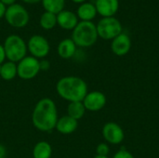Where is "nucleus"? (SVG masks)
I'll use <instances>...</instances> for the list:
<instances>
[{"instance_id": "f257e3e1", "label": "nucleus", "mask_w": 159, "mask_h": 158, "mask_svg": "<svg viewBox=\"0 0 159 158\" xmlns=\"http://www.w3.org/2000/svg\"><path fill=\"white\" fill-rule=\"evenodd\" d=\"M58 113L55 102L49 98L40 100L33 112L34 126L41 131H50L55 129L58 121Z\"/></svg>"}, {"instance_id": "f03ea898", "label": "nucleus", "mask_w": 159, "mask_h": 158, "mask_svg": "<svg viewBox=\"0 0 159 158\" xmlns=\"http://www.w3.org/2000/svg\"><path fill=\"white\" fill-rule=\"evenodd\" d=\"M57 93L65 101L83 102L88 94L87 83L77 76H66L60 79L56 85Z\"/></svg>"}, {"instance_id": "7ed1b4c3", "label": "nucleus", "mask_w": 159, "mask_h": 158, "mask_svg": "<svg viewBox=\"0 0 159 158\" xmlns=\"http://www.w3.org/2000/svg\"><path fill=\"white\" fill-rule=\"evenodd\" d=\"M97 27L92 21H80L77 23L72 33V40L76 47H89L93 46L98 39Z\"/></svg>"}, {"instance_id": "20e7f679", "label": "nucleus", "mask_w": 159, "mask_h": 158, "mask_svg": "<svg viewBox=\"0 0 159 158\" xmlns=\"http://www.w3.org/2000/svg\"><path fill=\"white\" fill-rule=\"evenodd\" d=\"M3 47L6 53V58H7L9 61L16 63L26 57L27 45L24 40L17 34L8 35L5 40Z\"/></svg>"}, {"instance_id": "39448f33", "label": "nucleus", "mask_w": 159, "mask_h": 158, "mask_svg": "<svg viewBox=\"0 0 159 158\" xmlns=\"http://www.w3.org/2000/svg\"><path fill=\"white\" fill-rule=\"evenodd\" d=\"M96 27L98 35L104 40H113L123 33L121 22L115 17L102 18L98 22Z\"/></svg>"}, {"instance_id": "423d86ee", "label": "nucleus", "mask_w": 159, "mask_h": 158, "mask_svg": "<svg viewBox=\"0 0 159 158\" xmlns=\"http://www.w3.org/2000/svg\"><path fill=\"white\" fill-rule=\"evenodd\" d=\"M7 22L15 28L25 27L30 20V15L27 9L20 4H13L7 7L5 13Z\"/></svg>"}, {"instance_id": "0eeeda50", "label": "nucleus", "mask_w": 159, "mask_h": 158, "mask_svg": "<svg viewBox=\"0 0 159 158\" xmlns=\"http://www.w3.org/2000/svg\"><path fill=\"white\" fill-rule=\"evenodd\" d=\"M39 71V61L33 56L24 57L17 65V75L24 80H29L35 77Z\"/></svg>"}, {"instance_id": "6e6552de", "label": "nucleus", "mask_w": 159, "mask_h": 158, "mask_svg": "<svg viewBox=\"0 0 159 158\" xmlns=\"http://www.w3.org/2000/svg\"><path fill=\"white\" fill-rule=\"evenodd\" d=\"M48 41L42 35H33L27 44V49L30 51L33 57L36 59H41L46 57L49 52Z\"/></svg>"}, {"instance_id": "1a4fd4ad", "label": "nucleus", "mask_w": 159, "mask_h": 158, "mask_svg": "<svg viewBox=\"0 0 159 158\" xmlns=\"http://www.w3.org/2000/svg\"><path fill=\"white\" fill-rule=\"evenodd\" d=\"M102 136L110 144H120L125 138L123 129L115 122H108L102 128Z\"/></svg>"}, {"instance_id": "9d476101", "label": "nucleus", "mask_w": 159, "mask_h": 158, "mask_svg": "<svg viewBox=\"0 0 159 158\" xmlns=\"http://www.w3.org/2000/svg\"><path fill=\"white\" fill-rule=\"evenodd\" d=\"M107 99L106 96L101 91H91L88 92L86 97L83 100V104L86 110L91 112H97L102 110L106 104Z\"/></svg>"}, {"instance_id": "9b49d317", "label": "nucleus", "mask_w": 159, "mask_h": 158, "mask_svg": "<svg viewBox=\"0 0 159 158\" xmlns=\"http://www.w3.org/2000/svg\"><path fill=\"white\" fill-rule=\"evenodd\" d=\"M131 48V40L130 37L125 34L121 33L116 38L112 40L111 43V49L113 53L116 56H125L127 55Z\"/></svg>"}, {"instance_id": "f8f14e48", "label": "nucleus", "mask_w": 159, "mask_h": 158, "mask_svg": "<svg viewBox=\"0 0 159 158\" xmlns=\"http://www.w3.org/2000/svg\"><path fill=\"white\" fill-rule=\"evenodd\" d=\"M95 7L97 13H99L102 18L114 17L119 8L118 0H96Z\"/></svg>"}, {"instance_id": "ddd939ff", "label": "nucleus", "mask_w": 159, "mask_h": 158, "mask_svg": "<svg viewBox=\"0 0 159 158\" xmlns=\"http://www.w3.org/2000/svg\"><path fill=\"white\" fill-rule=\"evenodd\" d=\"M78 23L77 15L71 10L63 9L57 14V24L64 30H74Z\"/></svg>"}, {"instance_id": "4468645a", "label": "nucleus", "mask_w": 159, "mask_h": 158, "mask_svg": "<svg viewBox=\"0 0 159 158\" xmlns=\"http://www.w3.org/2000/svg\"><path fill=\"white\" fill-rule=\"evenodd\" d=\"M78 127L77 120L72 118L69 115H64L58 119L55 129L62 134H71L73 133Z\"/></svg>"}, {"instance_id": "2eb2a0df", "label": "nucleus", "mask_w": 159, "mask_h": 158, "mask_svg": "<svg viewBox=\"0 0 159 158\" xmlns=\"http://www.w3.org/2000/svg\"><path fill=\"white\" fill-rule=\"evenodd\" d=\"M76 13L82 21H91L97 15V9L94 4L84 2L78 7Z\"/></svg>"}, {"instance_id": "dca6fc26", "label": "nucleus", "mask_w": 159, "mask_h": 158, "mask_svg": "<svg viewBox=\"0 0 159 158\" xmlns=\"http://www.w3.org/2000/svg\"><path fill=\"white\" fill-rule=\"evenodd\" d=\"M58 54L62 59H70L76 52V45L72 38H65L60 42L57 48Z\"/></svg>"}, {"instance_id": "f3484780", "label": "nucleus", "mask_w": 159, "mask_h": 158, "mask_svg": "<svg viewBox=\"0 0 159 158\" xmlns=\"http://www.w3.org/2000/svg\"><path fill=\"white\" fill-rule=\"evenodd\" d=\"M67 115L78 121L84 116L86 113V108L82 102H73L69 103L67 107Z\"/></svg>"}, {"instance_id": "a211bd4d", "label": "nucleus", "mask_w": 159, "mask_h": 158, "mask_svg": "<svg viewBox=\"0 0 159 158\" xmlns=\"http://www.w3.org/2000/svg\"><path fill=\"white\" fill-rule=\"evenodd\" d=\"M51 154H52L51 145L47 142H38L37 144H35L33 151L34 158H50Z\"/></svg>"}, {"instance_id": "6ab92c4d", "label": "nucleus", "mask_w": 159, "mask_h": 158, "mask_svg": "<svg viewBox=\"0 0 159 158\" xmlns=\"http://www.w3.org/2000/svg\"><path fill=\"white\" fill-rule=\"evenodd\" d=\"M17 75V65L15 62L7 61L0 66V76L4 80H11Z\"/></svg>"}, {"instance_id": "aec40b11", "label": "nucleus", "mask_w": 159, "mask_h": 158, "mask_svg": "<svg viewBox=\"0 0 159 158\" xmlns=\"http://www.w3.org/2000/svg\"><path fill=\"white\" fill-rule=\"evenodd\" d=\"M65 0H42V6L47 12L57 15L63 10Z\"/></svg>"}, {"instance_id": "412c9836", "label": "nucleus", "mask_w": 159, "mask_h": 158, "mask_svg": "<svg viewBox=\"0 0 159 158\" xmlns=\"http://www.w3.org/2000/svg\"><path fill=\"white\" fill-rule=\"evenodd\" d=\"M39 23L44 30H51L57 24V15L45 11L40 17Z\"/></svg>"}, {"instance_id": "4be33fe9", "label": "nucleus", "mask_w": 159, "mask_h": 158, "mask_svg": "<svg viewBox=\"0 0 159 158\" xmlns=\"http://www.w3.org/2000/svg\"><path fill=\"white\" fill-rule=\"evenodd\" d=\"M109 152H110V148H109L108 144L105 143V142H102V143L98 144V146L96 148V154H97V156H108Z\"/></svg>"}, {"instance_id": "5701e85b", "label": "nucleus", "mask_w": 159, "mask_h": 158, "mask_svg": "<svg viewBox=\"0 0 159 158\" xmlns=\"http://www.w3.org/2000/svg\"><path fill=\"white\" fill-rule=\"evenodd\" d=\"M113 158H135L133 156V155L130 153V152H129L127 149H125V148H121L119 151H117L116 154H115V156H114V157Z\"/></svg>"}, {"instance_id": "b1692460", "label": "nucleus", "mask_w": 159, "mask_h": 158, "mask_svg": "<svg viewBox=\"0 0 159 158\" xmlns=\"http://www.w3.org/2000/svg\"><path fill=\"white\" fill-rule=\"evenodd\" d=\"M39 65H40V70H48V68L50 67V63L48 61H39Z\"/></svg>"}, {"instance_id": "393cba45", "label": "nucleus", "mask_w": 159, "mask_h": 158, "mask_svg": "<svg viewBox=\"0 0 159 158\" xmlns=\"http://www.w3.org/2000/svg\"><path fill=\"white\" fill-rule=\"evenodd\" d=\"M5 59H6V53L4 50V47L0 45V66L4 63Z\"/></svg>"}, {"instance_id": "a878e982", "label": "nucleus", "mask_w": 159, "mask_h": 158, "mask_svg": "<svg viewBox=\"0 0 159 158\" xmlns=\"http://www.w3.org/2000/svg\"><path fill=\"white\" fill-rule=\"evenodd\" d=\"M6 10H7V7L0 1V19L3 18V17H5Z\"/></svg>"}, {"instance_id": "bb28decb", "label": "nucleus", "mask_w": 159, "mask_h": 158, "mask_svg": "<svg viewBox=\"0 0 159 158\" xmlns=\"http://www.w3.org/2000/svg\"><path fill=\"white\" fill-rule=\"evenodd\" d=\"M6 155H7L6 148L2 144H0V158H5L6 157Z\"/></svg>"}, {"instance_id": "cd10ccee", "label": "nucleus", "mask_w": 159, "mask_h": 158, "mask_svg": "<svg viewBox=\"0 0 159 158\" xmlns=\"http://www.w3.org/2000/svg\"><path fill=\"white\" fill-rule=\"evenodd\" d=\"M6 7L7 6H11V5H13V4H15V1L16 0H0Z\"/></svg>"}, {"instance_id": "c85d7f7f", "label": "nucleus", "mask_w": 159, "mask_h": 158, "mask_svg": "<svg viewBox=\"0 0 159 158\" xmlns=\"http://www.w3.org/2000/svg\"><path fill=\"white\" fill-rule=\"evenodd\" d=\"M23 2L27 3V4H35V3H38L42 0H22Z\"/></svg>"}, {"instance_id": "c756f323", "label": "nucleus", "mask_w": 159, "mask_h": 158, "mask_svg": "<svg viewBox=\"0 0 159 158\" xmlns=\"http://www.w3.org/2000/svg\"><path fill=\"white\" fill-rule=\"evenodd\" d=\"M73 2H75V3H77V4H82V3H84L86 0H72Z\"/></svg>"}, {"instance_id": "7c9ffc66", "label": "nucleus", "mask_w": 159, "mask_h": 158, "mask_svg": "<svg viewBox=\"0 0 159 158\" xmlns=\"http://www.w3.org/2000/svg\"><path fill=\"white\" fill-rule=\"evenodd\" d=\"M93 158H109L108 156H97L96 155V156H94Z\"/></svg>"}]
</instances>
